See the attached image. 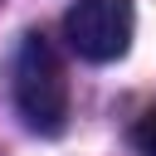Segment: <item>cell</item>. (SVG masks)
Wrapping results in <instances>:
<instances>
[{"instance_id": "3957f363", "label": "cell", "mask_w": 156, "mask_h": 156, "mask_svg": "<svg viewBox=\"0 0 156 156\" xmlns=\"http://www.w3.org/2000/svg\"><path fill=\"white\" fill-rule=\"evenodd\" d=\"M132 146H136L141 156H156V107L141 112V122L132 127Z\"/></svg>"}, {"instance_id": "6da1fadb", "label": "cell", "mask_w": 156, "mask_h": 156, "mask_svg": "<svg viewBox=\"0 0 156 156\" xmlns=\"http://www.w3.org/2000/svg\"><path fill=\"white\" fill-rule=\"evenodd\" d=\"M15 107L24 127L39 136H58L68 127V73H63L58 49L39 29L24 34L15 54Z\"/></svg>"}, {"instance_id": "7a4b0ae2", "label": "cell", "mask_w": 156, "mask_h": 156, "mask_svg": "<svg viewBox=\"0 0 156 156\" xmlns=\"http://www.w3.org/2000/svg\"><path fill=\"white\" fill-rule=\"evenodd\" d=\"M68 49L88 63H112L132 49L136 34V10L132 0H73L63 15Z\"/></svg>"}]
</instances>
